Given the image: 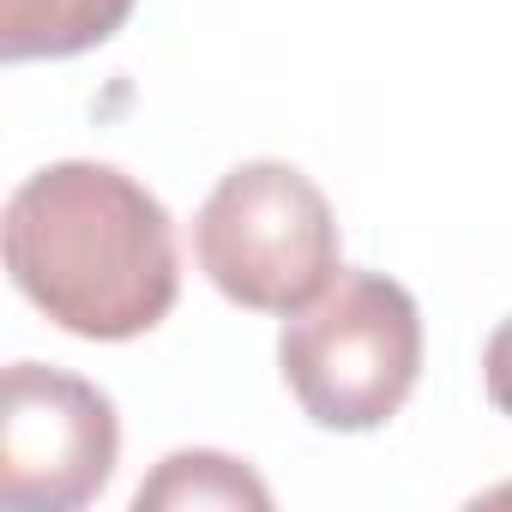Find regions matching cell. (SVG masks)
Listing matches in <instances>:
<instances>
[{
  "mask_svg": "<svg viewBox=\"0 0 512 512\" xmlns=\"http://www.w3.org/2000/svg\"><path fill=\"white\" fill-rule=\"evenodd\" d=\"M7 272L61 332L121 344L175 308V223L115 163H49L7 199Z\"/></svg>",
  "mask_w": 512,
  "mask_h": 512,
  "instance_id": "obj_1",
  "label": "cell"
},
{
  "mask_svg": "<svg viewBox=\"0 0 512 512\" xmlns=\"http://www.w3.org/2000/svg\"><path fill=\"white\" fill-rule=\"evenodd\" d=\"M284 380L308 422L368 434L404 410L422 374V314L386 272H344L284 320Z\"/></svg>",
  "mask_w": 512,
  "mask_h": 512,
  "instance_id": "obj_2",
  "label": "cell"
},
{
  "mask_svg": "<svg viewBox=\"0 0 512 512\" xmlns=\"http://www.w3.org/2000/svg\"><path fill=\"white\" fill-rule=\"evenodd\" d=\"M193 253L235 308L296 314L338 278V217L296 163H241L199 205Z\"/></svg>",
  "mask_w": 512,
  "mask_h": 512,
  "instance_id": "obj_3",
  "label": "cell"
},
{
  "mask_svg": "<svg viewBox=\"0 0 512 512\" xmlns=\"http://www.w3.org/2000/svg\"><path fill=\"white\" fill-rule=\"evenodd\" d=\"M121 458L109 392L67 368L13 362L0 380V500L19 512H73L97 500Z\"/></svg>",
  "mask_w": 512,
  "mask_h": 512,
  "instance_id": "obj_4",
  "label": "cell"
},
{
  "mask_svg": "<svg viewBox=\"0 0 512 512\" xmlns=\"http://www.w3.org/2000/svg\"><path fill=\"white\" fill-rule=\"evenodd\" d=\"M133 0H0V55L7 61H67L109 43Z\"/></svg>",
  "mask_w": 512,
  "mask_h": 512,
  "instance_id": "obj_5",
  "label": "cell"
},
{
  "mask_svg": "<svg viewBox=\"0 0 512 512\" xmlns=\"http://www.w3.org/2000/svg\"><path fill=\"white\" fill-rule=\"evenodd\" d=\"M133 506L139 512H157V506H272V488L223 452H175L157 464V476L139 488Z\"/></svg>",
  "mask_w": 512,
  "mask_h": 512,
  "instance_id": "obj_6",
  "label": "cell"
},
{
  "mask_svg": "<svg viewBox=\"0 0 512 512\" xmlns=\"http://www.w3.org/2000/svg\"><path fill=\"white\" fill-rule=\"evenodd\" d=\"M482 386H488V404L500 416H512V320H500L482 350Z\"/></svg>",
  "mask_w": 512,
  "mask_h": 512,
  "instance_id": "obj_7",
  "label": "cell"
}]
</instances>
